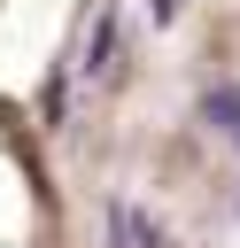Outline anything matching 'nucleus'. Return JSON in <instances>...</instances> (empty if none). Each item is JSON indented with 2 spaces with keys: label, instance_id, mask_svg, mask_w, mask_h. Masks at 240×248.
<instances>
[{
  "label": "nucleus",
  "instance_id": "nucleus-1",
  "mask_svg": "<svg viewBox=\"0 0 240 248\" xmlns=\"http://www.w3.org/2000/svg\"><path fill=\"white\" fill-rule=\"evenodd\" d=\"M108 70H116V8H101L85 39V78H108Z\"/></svg>",
  "mask_w": 240,
  "mask_h": 248
},
{
  "label": "nucleus",
  "instance_id": "nucleus-2",
  "mask_svg": "<svg viewBox=\"0 0 240 248\" xmlns=\"http://www.w3.org/2000/svg\"><path fill=\"white\" fill-rule=\"evenodd\" d=\"M201 116H209L217 132H240V93H232V85H225V93H209V101H201Z\"/></svg>",
  "mask_w": 240,
  "mask_h": 248
}]
</instances>
